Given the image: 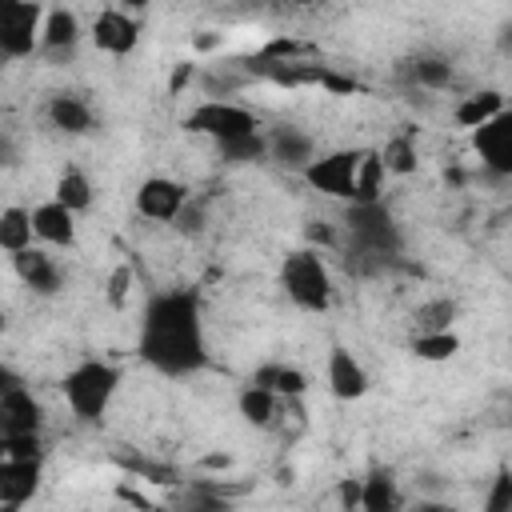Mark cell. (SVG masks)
<instances>
[{"mask_svg":"<svg viewBox=\"0 0 512 512\" xmlns=\"http://www.w3.org/2000/svg\"><path fill=\"white\" fill-rule=\"evenodd\" d=\"M136 356L168 376H196L208 368V336H204V300L196 288H168L148 296L136 332Z\"/></svg>","mask_w":512,"mask_h":512,"instance_id":"obj_1","label":"cell"},{"mask_svg":"<svg viewBox=\"0 0 512 512\" xmlns=\"http://www.w3.org/2000/svg\"><path fill=\"white\" fill-rule=\"evenodd\" d=\"M344 228H348V264L364 276L392 264L404 248V232H400L396 216L384 208V200L380 204H348Z\"/></svg>","mask_w":512,"mask_h":512,"instance_id":"obj_2","label":"cell"},{"mask_svg":"<svg viewBox=\"0 0 512 512\" xmlns=\"http://www.w3.org/2000/svg\"><path fill=\"white\" fill-rule=\"evenodd\" d=\"M280 288L284 296L300 308V312H328L332 308V296H336V284H332V272H328V260L320 248H292L284 252L280 260Z\"/></svg>","mask_w":512,"mask_h":512,"instance_id":"obj_3","label":"cell"},{"mask_svg":"<svg viewBox=\"0 0 512 512\" xmlns=\"http://www.w3.org/2000/svg\"><path fill=\"white\" fill-rule=\"evenodd\" d=\"M116 388H120V368L100 360V356H88L80 364H72L60 380V392H64V404L76 420L84 424H96L104 420L108 404L116 400Z\"/></svg>","mask_w":512,"mask_h":512,"instance_id":"obj_4","label":"cell"},{"mask_svg":"<svg viewBox=\"0 0 512 512\" xmlns=\"http://www.w3.org/2000/svg\"><path fill=\"white\" fill-rule=\"evenodd\" d=\"M184 128L196 136H208L212 144H228V140H244V136L264 132L260 116L240 100H200L184 116Z\"/></svg>","mask_w":512,"mask_h":512,"instance_id":"obj_5","label":"cell"},{"mask_svg":"<svg viewBox=\"0 0 512 512\" xmlns=\"http://www.w3.org/2000/svg\"><path fill=\"white\" fill-rule=\"evenodd\" d=\"M44 4L36 0H4L0 4V56L4 60H28L40 52L44 32Z\"/></svg>","mask_w":512,"mask_h":512,"instance_id":"obj_6","label":"cell"},{"mask_svg":"<svg viewBox=\"0 0 512 512\" xmlns=\"http://www.w3.org/2000/svg\"><path fill=\"white\" fill-rule=\"evenodd\" d=\"M360 160H364V148H332V152H320L304 168V184L312 192H320V196H332V200H348L352 204Z\"/></svg>","mask_w":512,"mask_h":512,"instance_id":"obj_7","label":"cell"},{"mask_svg":"<svg viewBox=\"0 0 512 512\" xmlns=\"http://www.w3.org/2000/svg\"><path fill=\"white\" fill-rule=\"evenodd\" d=\"M132 204H136V212H140L144 220H152V224H176L180 212L192 204V192H188L184 180L160 172V176H148V180L136 184Z\"/></svg>","mask_w":512,"mask_h":512,"instance_id":"obj_8","label":"cell"},{"mask_svg":"<svg viewBox=\"0 0 512 512\" xmlns=\"http://www.w3.org/2000/svg\"><path fill=\"white\" fill-rule=\"evenodd\" d=\"M40 428H44L40 400L12 372H4V384H0V436H40Z\"/></svg>","mask_w":512,"mask_h":512,"instance_id":"obj_9","label":"cell"},{"mask_svg":"<svg viewBox=\"0 0 512 512\" xmlns=\"http://www.w3.org/2000/svg\"><path fill=\"white\" fill-rule=\"evenodd\" d=\"M472 152L480 156V168L492 176L512 180V108L492 116L484 128L472 132Z\"/></svg>","mask_w":512,"mask_h":512,"instance_id":"obj_10","label":"cell"},{"mask_svg":"<svg viewBox=\"0 0 512 512\" xmlns=\"http://www.w3.org/2000/svg\"><path fill=\"white\" fill-rule=\"evenodd\" d=\"M88 36H92V44H96L104 56L124 60V56H132L136 44H140V20H136L128 8H100L96 20H92V28H88Z\"/></svg>","mask_w":512,"mask_h":512,"instance_id":"obj_11","label":"cell"},{"mask_svg":"<svg viewBox=\"0 0 512 512\" xmlns=\"http://www.w3.org/2000/svg\"><path fill=\"white\" fill-rule=\"evenodd\" d=\"M8 260H12L16 280H20L28 292H36V296H56V292L64 288V268L56 264V256H52L48 248H24V252H16V256H8Z\"/></svg>","mask_w":512,"mask_h":512,"instance_id":"obj_12","label":"cell"},{"mask_svg":"<svg viewBox=\"0 0 512 512\" xmlns=\"http://www.w3.org/2000/svg\"><path fill=\"white\" fill-rule=\"evenodd\" d=\"M316 156H320V152H316V136L304 132L300 124H280V128L268 132V160H272V164H280V168L304 176V168H308Z\"/></svg>","mask_w":512,"mask_h":512,"instance_id":"obj_13","label":"cell"},{"mask_svg":"<svg viewBox=\"0 0 512 512\" xmlns=\"http://www.w3.org/2000/svg\"><path fill=\"white\" fill-rule=\"evenodd\" d=\"M84 36V24L76 16V8H64V4H52L44 12V32H40V52L52 56V60H68L76 52Z\"/></svg>","mask_w":512,"mask_h":512,"instance_id":"obj_14","label":"cell"},{"mask_svg":"<svg viewBox=\"0 0 512 512\" xmlns=\"http://www.w3.org/2000/svg\"><path fill=\"white\" fill-rule=\"evenodd\" d=\"M44 460H0V504L4 512H16L40 492Z\"/></svg>","mask_w":512,"mask_h":512,"instance_id":"obj_15","label":"cell"},{"mask_svg":"<svg viewBox=\"0 0 512 512\" xmlns=\"http://www.w3.org/2000/svg\"><path fill=\"white\" fill-rule=\"evenodd\" d=\"M44 116L64 136H88V132H96V112H92V104L80 92H52L48 104H44Z\"/></svg>","mask_w":512,"mask_h":512,"instance_id":"obj_16","label":"cell"},{"mask_svg":"<svg viewBox=\"0 0 512 512\" xmlns=\"http://www.w3.org/2000/svg\"><path fill=\"white\" fill-rule=\"evenodd\" d=\"M324 380H328V392L336 396V400H360L364 392H368V368L344 348V344H336L332 352H328V368H324Z\"/></svg>","mask_w":512,"mask_h":512,"instance_id":"obj_17","label":"cell"},{"mask_svg":"<svg viewBox=\"0 0 512 512\" xmlns=\"http://www.w3.org/2000/svg\"><path fill=\"white\" fill-rule=\"evenodd\" d=\"M360 512H408V496L392 468H368L360 476Z\"/></svg>","mask_w":512,"mask_h":512,"instance_id":"obj_18","label":"cell"},{"mask_svg":"<svg viewBox=\"0 0 512 512\" xmlns=\"http://www.w3.org/2000/svg\"><path fill=\"white\" fill-rule=\"evenodd\" d=\"M32 228L44 248H72L76 244V212H68L60 200H44L32 208Z\"/></svg>","mask_w":512,"mask_h":512,"instance_id":"obj_19","label":"cell"},{"mask_svg":"<svg viewBox=\"0 0 512 512\" xmlns=\"http://www.w3.org/2000/svg\"><path fill=\"white\" fill-rule=\"evenodd\" d=\"M236 492L244 488H232V484H220V480H192L184 484L180 492V512H236Z\"/></svg>","mask_w":512,"mask_h":512,"instance_id":"obj_20","label":"cell"},{"mask_svg":"<svg viewBox=\"0 0 512 512\" xmlns=\"http://www.w3.org/2000/svg\"><path fill=\"white\" fill-rule=\"evenodd\" d=\"M504 108H508V104H504V92H500V88H476V92H468V96L456 100L452 120H456L460 128L476 132V128H484L492 116H500Z\"/></svg>","mask_w":512,"mask_h":512,"instance_id":"obj_21","label":"cell"},{"mask_svg":"<svg viewBox=\"0 0 512 512\" xmlns=\"http://www.w3.org/2000/svg\"><path fill=\"white\" fill-rule=\"evenodd\" d=\"M288 404H292V400H280L276 392H268V388H260V384H252V380H248V384L240 388V396H236V408H240L244 424H252V428H272Z\"/></svg>","mask_w":512,"mask_h":512,"instance_id":"obj_22","label":"cell"},{"mask_svg":"<svg viewBox=\"0 0 512 512\" xmlns=\"http://www.w3.org/2000/svg\"><path fill=\"white\" fill-rule=\"evenodd\" d=\"M404 76L408 84L424 88V92H444L452 80H456V68L448 56H436V52H416L404 60Z\"/></svg>","mask_w":512,"mask_h":512,"instance_id":"obj_23","label":"cell"},{"mask_svg":"<svg viewBox=\"0 0 512 512\" xmlns=\"http://www.w3.org/2000/svg\"><path fill=\"white\" fill-rule=\"evenodd\" d=\"M52 200H60L68 212H88L92 204H96V188H92V180H88V172L84 168H76V164H68L60 176H56V188H52Z\"/></svg>","mask_w":512,"mask_h":512,"instance_id":"obj_24","label":"cell"},{"mask_svg":"<svg viewBox=\"0 0 512 512\" xmlns=\"http://www.w3.org/2000/svg\"><path fill=\"white\" fill-rule=\"evenodd\" d=\"M252 384L276 392L280 400H300V396L308 392V376H304V368H296V364H264V368L252 372Z\"/></svg>","mask_w":512,"mask_h":512,"instance_id":"obj_25","label":"cell"},{"mask_svg":"<svg viewBox=\"0 0 512 512\" xmlns=\"http://www.w3.org/2000/svg\"><path fill=\"white\" fill-rule=\"evenodd\" d=\"M36 228H32V208H20V204H8L0 212V248L8 256L24 252V248H36Z\"/></svg>","mask_w":512,"mask_h":512,"instance_id":"obj_26","label":"cell"},{"mask_svg":"<svg viewBox=\"0 0 512 512\" xmlns=\"http://www.w3.org/2000/svg\"><path fill=\"white\" fill-rule=\"evenodd\" d=\"M384 176H388V168H384V160H380V148H364V160H360V172H356V196H352V204H380L384 196Z\"/></svg>","mask_w":512,"mask_h":512,"instance_id":"obj_27","label":"cell"},{"mask_svg":"<svg viewBox=\"0 0 512 512\" xmlns=\"http://www.w3.org/2000/svg\"><path fill=\"white\" fill-rule=\"evenodd\" d=\"M408 352L416 360H428V364H444L460 352V336L448 328V332H412L408 340Z\"/></svg>","mask_w":512,"mask_h":512,"instance_id":"obj_28","label":"cell"},{"mask_svg":"<svg viewBox=\"0 0 512 512\" xmlns=\"http://www.w3.org/2000/svg\"><path fill=\"white\" fill-rule=\"evenodd\" d=\"M456 316H460V304H456L452 296H432V300L416 304L412 328H416V332H448Z\"/></svg>","mask_w":512,"mask_h":512,"instance_id":"obj_29","label":"cell"},{"mask_svg":"<svg viewBox=\"0 0 512 512\" xmlns=\"http://www.w3.org/2000/svg\"><path fill=\"white\" fill-rule=\"evenodd\" d=\"M380 160H384L388 176H408V172H416V140H412L408 132L388 136V140L380 144Z\"/></svg>","mask_w":512,"mask_h":512,"instance_id":"obj_30","label":"cell"},{"mask_svg":"<svg viewBox=\"0 0 512 512\" xmlns=\"http://www.w3.org/2000/svg\"><path fill=\"white\" fill-rule=\"evenodd\" d=\"M216 152H220L224 164H260V160H268V132H256V136H244V140L216 144Z\"/></svg>","mask_w":512,"mask_h":512,"instance_id":"obj_31","label":"cell"},{"mask_svg":"<svg viewBox=\"0 0 512 512\" xmlns=\"http://www.w3.org/2000/svg\"><path fill=\"white\" fill-rule=\"evenodd\" d=\"M4 460H44V436H0Z\"/></svg>","mask_w":512,"mask_h":512,"instance_id":"obj_32","label":"cell"},{"mask_svg":"<svg viewBox=\"0 0 512 512\" xmlns=\"http://www.w3.org/2000/svg\"><path fill=\"white\" fill-rule=\"evenodd\" d=\"M484 512H512V472L500 468L484 492Z\"/></svg>","mask_w":512,"mask_h":512,"instance_id":"obj_33","label":"cell"},{"mask_svg":"<svg viewBox=\"0 0 512 512\" xmlns=\"http://www.w3.org/2000/svg\"><path fill=\"white\" fill-rule=\"evenodd\" d=\"M204 224H208V220H204V204H200V200H192V204L180 212V220H176L172 228H176L180 236H200V232H204Z\"/></svg>","mask_w":512,"mask_h":512,"instance_id":"obj_34","label":"cell"},{"mask_svg":"<svg viewBox=\"0 0 512 512\" xmlns=\"http://www.w3.org/2000/svg\"><path fill=\"white\" fill-rule=\"evenodd\" d=\"M304 236H308V248H336V244H340L336 232H332L324 220H312V224L304 228Z\"/></svg>","mask_w":512,"mask_h":512,"instance_id":"obj_35","label":"cell"},{"mask_svg":"<svg viewBox=\"0 0 512 512\" xmlns=\"http://www.w3.org/2000/svg\"><path fill=\"white\" fill-rule=\"evenodd\" d=\"M128 288H132V268H128V264H120V268L112 272V280H108V300H112V304H124Z\"/></svg>","mask_w":512,"mask_h":512,"instance_id":"obj_36","label":"cell"},{"mask_svg":"<svg viewBox=\"0 0 512 512\" xmlns=\"http://www.w3.org/2000/svg\"><path fill=\"white\" fill-rule=\"evenodd\" d=\"M192 80H200V68H196L192 60H180L176 72H172V84H168V88H172V92H184Z\"/></svg>","mask_w":512,"mask_h":512,"instance_id":"obj_37","label":"cell"},{"mask_svg":"<svg viewBox=\"0 0 512 512\" xmlns=\"http://www.w3.org/2000/svg\"><path fill=\"white\" fill-rule=\"evenodd\" d=\"M408 512H460V508L444 496H420L416 504H408Z\"/></svg>","mask_w":512,"mask_h":512,"instance_id":"obj_38","label":"cell"},{"mask_svg":"<svg viewBox=\"0 0 512 512\" xmlns=\"http://www.w3.org/2000/svg\"><path fill=\"white\" fill-rule=\"evenodd\" d=\"M340 504H344V512H360V480L340 484Z\"/></svg>","mask_w":512,"mask_h":512,"instance_id":"obj_39","label":"cell"},{"mask_svg":"<svg viewBox=\"0 0 512 512\" xmlns=\"http://www.w3.org/2000/svg\"><path fill=\"white\" fill-rule=\"evenodd\" d=\"M216 44H220V36H196V40H192V48H196V52H212Z\"/></svg>","mask_w":512,"mask_h":512,"instance_id":"obj_40","label":"cell"},{"mask_svg":"<svg viewBox=\"0 0 512 512\" xmlns=\"http://www.w3.org/2000/svg\"><path fill=\"white\" fill-rule=\"evenodd\" d=\"M500 52L512 56V24H500Z\"/></svg>","mask_w":512,"mask_h":512,"instance_id":"obj_41","label":"cell"},{"mask_svg":"<svg viewBox=\"0 0 512 512\" xmlns=\"http://www.w3.org/2000/svg\"><path fill=\"white\" fill-rule=\"evenodd\" d=\"M228 464H232L228 456H208V460H204V468H228Z\"/></svg>","mask_w":512,"mask_h":512,"instance_id":"obj_42","label":"cell"}]
</instances>
